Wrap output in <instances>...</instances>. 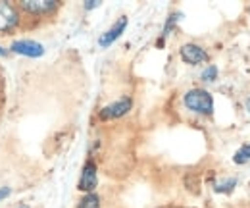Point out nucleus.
I'll return each mask as SVG.
<instances>
[{"mask_svg": "<svg viewBox=\"0 0 250 208\" xmlns=\"http://www.w3.org/2000/svg\"><path fill=\"white\" fill-rule=\"evenodd\" d=\"M10 193H12V191H10L8 187H2V189H0V201H2V199H6Z\"/></svg>", "mask_w": 250, "mask_h": 208, "instance_id": "2eb2a0df", "label": "nucleus"}, {"mask_svg": "<svg viewBox=\"0 0 250 208\" xmlns=\"http://www.w3.org/2000/svg\"><path fill=\"white\" fill-rule=\"evenodd\" d=\"M98 185V174H96V164L93 160H87L85 166H83V172H81V178L77 183V189L79 191H85V193H93Z\"/></svg>", "mask_w": 250, "mask_h": 208, "instance_id": "7ed1b4c3", "label": "nucleus"}, {"mask_svg": "<svg viewBox=\"0 0 250 208\" xmlns=\"http://www.w3.org/2000/svg\"><path fill=\"white\" fill-rule=\"evenodd\" d=\"M233 160H235V164H247V162H250V143L243 145L241 149L237 150Z\"/></svg>", "mask_w": 250, "mask_h": 208, "instance_id": "9b49d317", "label": "nucleus"}, {"mask_svg": "<svg viewBox=\"0 0 250 208\" xmlns=\"http://www.w3.org/2000/svg\"><path fill=\"white\" fill-rule=\"evenodd\" d=\"M181 18H183V14H179V12H173V14L167 18V22H166V25H164V31H162V37L158 39V46H162V45H164V39L171 33V29L177 25V22H179Z\"/></svg>", "mask_w": 250, "mask_h": 208, "instance_id": "1a4fd4ad", "label": "nucleus"}, {"mask_svg": "<svg viewBox=\"0 0 250 208\" xmlns=\"http://www.w3.org/2000/svg\"><path fill=\"white\" fill-rule=\"evenodd\" d=\"M179 54H181V60L188 64V66H196V64H202V62H208V52L194 45V43H187L179 48Z\"/></svg>", "mask_w": 250, "mask_h": 208, "instance_id": "20e7f679", "label": "nucleus"}, {"mask_svg": "<svg viewBox=\"0 0 250 208\" xmlns=\"http://www.w3.org/2000/svg\"><path fill=\"white\" fill-rule=\"evenodd\" d=\"M14 208H29L27 205H18V207H14Z\"/></svg>", "mask_w": 250, "mask_h": 208, "instance_id": "f3484780", "label": "nucleus"}, {"mask_svg": "<svg viewBox=\"0 0 250 208\" xmlns=\"http://www.w3.org/2000/svg\"><path fill=\"white\" fill-rule=\"evenodd\" d=\"M10 48H12V52L21 54V56H29V58H39L44 54V46L37 41H29V39L16 41V43H12Z\"/></svg>", "mask_w": 250, "mask_h": 208, "instance_id": "39448f33", "label": "nucleus"}, {"mask_svg": "<svg viewBox=\"0 0 250 208\" xmlns=\"http://www.w3.org/2000/svg\"><path fill=\"white\" fill-rule=\"evenodd\" d=\"M200 79H202V81H208V83H210V81H216V79H218V68L210 64V66H208V68L202 71Z\"/></svg>", "mask_w": 250, "mask_h": 208, "instance_id": "ddd939ff", "label": "nucleus"}, {"mask_svg": "<svg viewBox=\"0 0 250 208\" xmlns=\"http://www.w3.org/2000/svg\"><path fill=\"white\" fill-rule=\"evenodd\" d=\"M125 27H127V18H125V16H122V18H120V20H118V22H116V23H114L110 29L106 31V33H104V35L98 39V45H100L102 48H108V46H110V45H112L116 39H120V35L125 31Z\"/></svg>", "mask_w": 250, "mask_h": 208, "instance_id": "6e6552de", "label": "nucleus"}, {"mask_svg": "<svg viewBox=\"0 0 250 208\" xmlns=\"http://www.w3.org/2000/svg\"><path fill=\"white\" fill-rule=\"evenodd\" d=\"M183 102L190 112H196V114H202V116H210L214 112V98L208 91L204 89L187 91Z\"/></svg>", "mask_w": 250, "mask_h": 208, "instance_id": "f257e3e1", "label": "nucleus"}, {"mask_svg": "<svg viewBox=\"0 0 250 208\" xmlns=\"http://www.w3.org/2000/svg\"><path fill=\"white\" fill-rule=\"evenodd\" d=\"M6 54H8V50H4V48L0 46V56H6Z\"/></svg>", "mask_w": 250, "mask_h": 208, "instance_id": "dca6fc26", "label": "nucleus"}, {"mask_svg": "<svg viewBox=\"0 0 250 208\" xmlns=\"http://www.w3.org/2000/svg\"><path fill=\"white\" fill-rule=\"evenodd\" d=\"M235 187H237V179L231 178V179H227V181L218 183V185L214 187V191H216V193H231Z\"/></svg>", "mask_w": 250, "mask_h": 208, "instance_id": "f8f14e48", "label": "nucleus"}, {"mask_svg": "<svg viewBox=\"0 0 250 208\" xmlns=\"http://www.w3.org/2000/svg\"><path fill=\"white\" fill-rule=\"evenodd\" d=\"M96 6H100V2L98 0H89V2H85V10H93Z\"/></svg>", "mask_w": 250, "mask_h": 208, "instance_id": "4468645a", "label": "nucleus"}, {"mask_svg": "<svg viewBox=\"0 0 250 208\" xmlns=\"http://www.w3.org/2000/svg\"><path fill=\"white\" fill-rule=\"evenodd\" d=\"M20 22V16L16 12V8L8 2H0V33L14 29Z\"/></svg>", "mask_w": 250, "mask_h": 208, "instance_id": "0eeeda50", "label": "nucleus"}, {"mask_svg": "<svg viewBox=\"0 0 250 208\" xmlns=\"http://www.w3.org/2000/svg\"><path fill=\"white\" fill-rule=\"evenodd\" d=\"M21 8L33 16H46L58 8V2H54V0H25V2H21Z\"/></svg>", "mask_w": 250, "mask_h": 208, "instance_id": "423d86ee", "label": "nucleus"}, {"mask_svg": "<svg viewBox=\"0 0 250 208\" xmlns=\"http://www.w3.org/2000/svg\"><path fill=\"white\" fill-rule=\"evenodd\" d=\"M131 106H133V100L129 96H122L120 100H116V102H112V104H108V106H104L100 110V119L122 118L131 110Z\"/></svg>", "mask_w": 250, "mask_h": 208, "instance_id": "f03ea898", "label": "nucleus"}, {"mask_svg": "<svg viewBox=\"0 0 250 208\" xmlns=\"http://www.w3.org/2000/svg\"><path fill=\"white\" fill-rule=\"evenodd\" d=\"M249 106H250V102H249Z\"/></svg>", "mask_w": 250, "mask_h": 208, "instance_id": "a211bd4d", "label": "nucleus"}, {"mask_svg": "<svg viewBox=\"0 0 250 208\" xmlns=\"http://www.w3.org/2000/svg\"><path fill=\"white\" fill-rule=\"evenodd\" d=\"M77 208H100V197H98L96 193H87V195L79 201Z\"/></svg>", "mask_w": 250, "mask_h": 208, "instance_id": "9d476101", "label": "nucleus"}]
</instances>
